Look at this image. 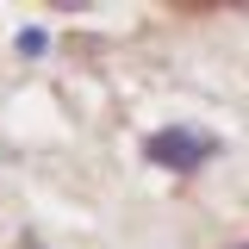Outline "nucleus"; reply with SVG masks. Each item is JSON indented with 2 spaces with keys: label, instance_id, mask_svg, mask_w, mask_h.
<instances>
[{
  "label": "nucleus",
  "instance_id": "1",
  "mask_svg": "<svg viewBox=\"0 0 249 249\" xmlns=\"http://www.w3.org/2000/svg\"><path fill=\"white\" fill-rule=\"evenodd\" d=\"M218 131H193V124H162L143 137V162L168 168V175H199L206 162H218Z\"/></svg>",
  "mask_w": 249,
  "mask_h": 249
},
{
  "label": "nucleus",
  "instance_id": "2",
  "mask_svg": "<svg viewBox=\"0 0 249 249\" xmlns=\"http://www.w3.org/2000/svg\"><path fill=\"white\" fill-rule=\"evenodd\" d=\"M44 44H50L44 25H25V31H19V56H44Z\"/></svg>",
  "mask_w": 249,
  "mask_h": 249
},
{
  "label": "nucleus",
  "instance_id": "3",
  "mask_svg": "<svg viewBox=\"0 0 249 249\" xmlns=\"http://www.w3.org/2000/svg\"><path fill=\"white\" fill-rule=\"evenodd\" d=\"M224 249H249V237H243V243H224Z\"/></svg>",
  "mask_w": 249,
  "mask_h": 249
}]
</instances>
